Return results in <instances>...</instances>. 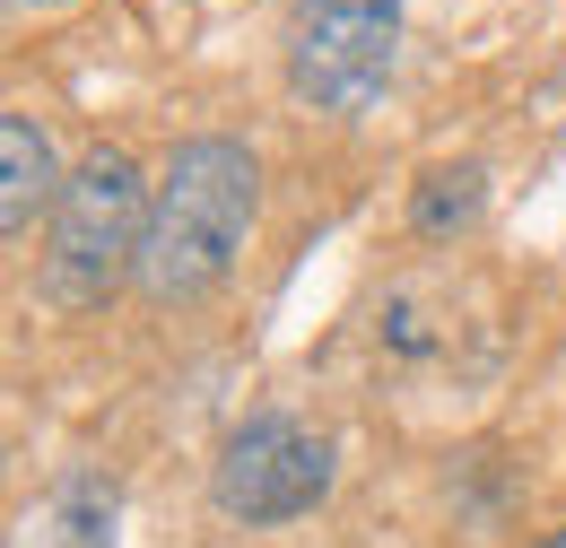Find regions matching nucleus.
<instances>
[{
	"mask_svg": "<svg viewBox=\"0 0 566 548\" xmlns=\"http://www.w3.org/2000/svg\"><path fill=\"white\" fill-rule=\"evenodd\" d=\"M44 9H71V0H9V18H44Z\"/></svg>",
	"mask_w": 566,
	"mask_h": 548,
	"instance_id": "6e6552de",
	"label": "nucleus"
},
{
	"mask_svg": "<svg viewBox=\"0 0 566 548\" xmlns=\"http://www.w3.org/2000/svg\"><path fill=\"white\" fill-rule=\"evenodd\" d=\"M480 201H489V175H480L471 157H462V166H427L419 201H410V226H419V235H453V226L480 218Z\"/></svg>",
	"mask_w": 566,
	"mask_h": 548,
	"instance_id": "423d86ee",
	"label": "nucleus"
},
{
	"mask_svg": "<svg viewBox=\"0 0 566 548\" xmlns=\"http://www.w3.org/2000/svg\"><path fill=\"white\" fill-rule=\"evenodd\" d=\"M323 496H332V444H323L314 426L271 418V410L227 426V444H218V462H210V505L227 523H244V531L296 523V514H314Z\"/></svg>",
	"mask_w": 566,
	"mask_h": 548,
	"instance_id": "20e7f679",
	"label": "nucleus"
},
{
	"mask_svg": "<svg viewBox=\"0 0 566 548\" xmlns=\"http://www.w3.org/2000/svg\"><path fill=\"white\" fill-rule=\"evenodd\" d=\"M114 514H123L114 479L78 471V479L62 487V505H53V548H114Z\"/></svg>",
	"mask_w": 566,
	"mask_h": 548,
	"instance_id": "0eeeda50",
	"label": "nucleus"
},
{
	"mask_svg": "<svg viewBox=\"0 0 566 548\" xmlns=\"http://www.w3.org/2000/svg\"><path fill=\"white\" fill-rule=\"evenodd\" d=\"M148 183L132 166V148H87L78 175L62 183L53 209V253H44V296L53 305H105L114 278H132L148 235Z\"/></svg>",
	"mask_w": 566,
	"mask_h": 548,
	"instance_id": "f03ea898",
	"label": "nucleus"
},
{
	"mask_svg": "<svg viewBox=\"0 0 566 548\" xmlns=\"http://www.w3.org/2000/svg\"><path fill=\"white\" fill-rule=\"evenodd\" d=\"M401 53V0H287V96L314 114H366Z\"/></svg>",
	"mask_w": 566,
	"mask_h": 548,
	"instance_id": "7ed1b4c3",
	"label": "nucleus"
},
{
	"mask_svg": "<svg viewBox=\"0 0 566 548\" xmlns=\"http://www.w3.org/2000/svg\"><path fill=\"white\" fill-rule=\"evenodd\" d=\"M253 209H262V166L253 148L227 131L184 139L148 192V235L140 262H132V287L148 305H201L210 287H227L244 235H253Z\"/></svg>",
	"mask_w": 566,
	"mask_h": 548,
	"instance_id": "f257e3e1",
	"label": "nucleus"
},
{
	"mask_svg": "<svg viewBox=\"0 0 566 548\" xmlns=\"http://www.w3.org/2000/svg\"><path fill=\"white\" fill-rule=\"evenodd\" d=\"M541 548H566V531H549V540H541Z\"/></svg>",
	"mask_w": 566,
	"mask_h": 548,
	"instance_id": "1a4fd4ad",
	"label": "nucleus"
},
{
	"mask_svg": "<svg viewBox=\"0 0 566 548\" xmlns=\"http://www.w3.org/2000/svg\"><path fill=\"white\" fill-rule=\"evenodd\" d=\"M62 166H53V139L35 114H0V226L27 235L35 209H62Z\"/></svg>",
	"mask_w": 566,
	"mask_h": 548,
	"instance_id": "39448f33",
	"label": "nucleus"
}]
</instances>
